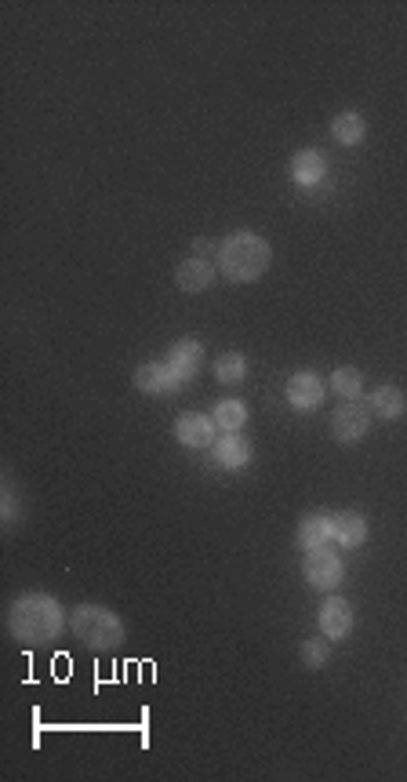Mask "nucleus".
Listing matches in <instances>:
<instances>
[{"mask_svg":"<svg viewBox=\"0 0 407 782\" xmlns=\"http://www.w3.org/2000/svg\"><path fill=\"white\" fill-rule=\"evenodd\" d=\"M62 626H70V619L51 593H19L8 604V633L26 648L51 644L62 633Z\"/></svg>","mask_w":407,"mask_h":782,"instance_id":"obj_1","label":"nucleus"},{"mask_svg":"<svg viewBox=\"0 0 407 782\" xmlns=\"http://www.w3.org/2000/svg\"><path fill=\"white\" fill-rule=\"evenodd\" d=\"M269 262H273V248L255 230L229 233L219 244V273L233 284H255L259 277H266Z\"/></svg>","mask_w":407,"mask_h":782,"instance_id":"obj_2","label":"nucleus"},{"mask_svg":"<svg viewBox=\"0 0 407 782\" xmlns=\"http://www.w3.org/2000/svg\"><path fill=\"white\" fill-rule=\"evenodd\" d=\"M70 630L91 652H117L124 637H128L120 615L113 608H106V604H80V608H73Z\"/></svg>","mask_w":407,"mask_h":782,"instance_id":"obj_3","label":"nucleus"},{"mask_svg":"<svg viewBox=\"0 0 407 782\" xmlns=\"http://www.w3.org/2000/svg\"><path fill=\"white\" fill-rule=\"evenodd\" d=\"M371 419H375L371 404L342 401L335 412H331V437H335L338 444H360L364 437H368Z\"/></svg>","mask_w":407,"mask_h":782,"instance_id":"obj_4","label":"nucleus"},{"mask_svg":"<svg viewBox=\"0 0 407 782\" xmlns=\"http://www.w3.org/2000/svg\"><path fill=\"white\" fill-rule=\"evenodd\" d=\"M302 575H306V582L313 586V590L320 593H331L342 586V579H346V564H342V557H338L335 550H313L306 553V561H302Z\"/></svg>","mask_w":407,"mask_h":782,"instance_id":"obj_5","label":"nucleus"},{"mask_svg":"<svg viewBox=\"0 0 407 782\" xmlns=\"http://www.w3.org/2000/svg\"><path fill=\"white\" fill-rule=\"evenodd\" d=\"M175 441L182 444V448H193V452H204V448H211L215 444V437H219V426H215V419L211 415H200V412H186L175 419Z\"/></svg>","mask_w":407,"mask_h":782,"instance_id":"obj_6","label":"nucleus"},{"mask_svg":"<svg viewBox=\"0 0 407 782\" xmlns=\"http://www.w3.org/2000/svg\"><path fill=\"white\" fill-rule=\"evenodd\" d=\"M317 622H320V633L328 641H346L349 633H353V626H357V612H353V604L346 597H328V601L320 604Z\"/></svg>","mask_w":407,"mask_h":782,"instance_id":"obj_7","label":"nucleus"},{"mask_svg":"<svg viewBox=\"0 0 407 782\" xmlns=\"http://www.w3.org/2000/svg\"><path fill=\"white\" fill-rule=\"evenodd\" d=\"M284 393H288V404L295 412H317L324 404V379L317 371H295L288 386H284Z\"/></svg>","mask_w":407,"mask_h":782,"instance_id":"obj_8","label":"nucleus"},{"mask_svg":"<svg viewBox=\"0 0 407 782\" xmlns=\"http://www.w3.org/2000/svg\"><path fill=\"white\" fill-rule=\"evenodd\" d=\"M288 179L302 190H317L328 179V157L320 150H298L288 164Z\"/></svg>","mask_w":407,"mask_h":782,"instance_id":"obj_9","label":"nucleus"},{"mask_svg":"<svg viewBox=\"0 0 407 782\" xmlns=\"http://www.w3.org/2000/svg\"><path fill=\"white\" fill-rule=\"evenodd\" d=\"M168 368H171V375L186 386V382H193L200 375V368H204V346H200L197 339H179L175 346L168 350Z\"/></svg>","mask_w":407,"mask_h":782,"instance_id":"obj_10","label":"nucleus"},{"mask_svg":"<svg viewBox=\"0 0 407 782\" xmlns=\"http://www.w3.org/2000/svg\"><path fill=\"white\" fill-rule=\"evenodd\" d=\"M215 281H219V270H215L211 259H204V255H193V259L179 262V270H175V284H179V291H186V295L211 291Z\"/></svg>","mask_w":407,"mask_h":782,"instance_id":"obj_11","label":"nucleus"},{"mask_svg":"<svg viewBox=\"0 0 407 782\" xmlns=\"http://www.w3.org/2000/svg\"><path fill=\"white\" fill-rule=\"evenodd\" d=\"M182 382L171 375L168 361H146L135 368V390L149 393V397H168V393L179 390Z\"/></svg>","mask_w":407,"mask_h":782,"instance_id":"obj_12","label":"nucleus"},{"mask_svg":"<svg viewBox=\"0 0 407 782\" xmlns=\"http://www.w3.org/2000/svg\"><path fill=\"white\" fill-rule=\"evenodd\" d=\"M251 455H255V448H251V441H244L240 433H222V437H215V444H211V459H215V466H222V470H244L251 462Z\"/></svg>","mask_w":407,"mask_h":782,"instance_id":"obj_13","label":"nucleus"},{"mask_svg":"<svg viewBox=\"0 0 407 782\" xmlns=\"http://www.w3.org/2000/svg\"><path fill=\"white\" fill-rule=\"evenodd\" d=\"M295 542H298V550H324L328 542H335V528H331V517L328 513H309V517H302V524H298V532H295Z\"/></svg>","mask_w":407,"mask_h":782,"instance_id":"obj_14","label":"nucleus"},{"mask_svg":"<svg viewBox=\"0 0 407 782\" xmlns=\"http://www.w3.org/2000/svg\"><path fill=\"white\" fill-rule=\"evenodd\" d=\"M331 528H335V542L342 550H360L368 542V517L357 510L335 513L331 517Z\"/></svg>","mask_w":407,"mask_h":782,"instance_id":"obj_15","label":"nucleus"},{"mask_svg":"<svg viewBox=\"0 0 407 782\" xmlns=\"http://www.w3.org/2000/svg\"><path fill=\"white\" fill-rule=\"evenodd\" d=\"M331 139H335L338 146H360V142L368 139V121H364L357 110L338 113L335 121H331Z\"/></svg>","mask_w":407,"mask_h":782,"instance_id":"obj_16","label":"nucleus"},{"mask_svg":"<svg viewBox=\"0 0 407 782\" xmlns=\"http://www.w3.org/2000/svg\"><path fill=\"white\" fill-rule=\"evenodd\" d=\"M371 412H375L382 422L404 419V412H407L404 390H400V386H378V390L371 393Z\"/></svg>","mask_w":407,"mask_h":782,"instance_id":"obj_17","label":"nucleus"},{"mask_svg":"<svg viewBox=\"0 0 407 782\" xmlns=\"http://www.w3.org/2000/svg\"><path fill=\"white\" fill-rule=\"evenodd\" d=\"M211 419H215V426H219L222 433H240L244 430V422H248V404L237 401V397H226V401L215 404Z\"/></svg>","mask_w":407,"mask_h":782,"instance_id":"obj_18","label":"nucleus"},{"mask_svg":"<svg viewBox=\"0 0 407 782\" xmlns=\"http://www.w3.org/2000/svg\"><path fill=\"white\" fill-rule=\"evenodd\" d=\"M211 371L222 386H237V382L248 379V357L244 353H222L219 361L211 364Z\"/></svg>","mask_w":407,"mask_h":782,"instance_id":"obj_19","label":"nucleus"},{"mask_svg":"<svg viewBox=\"0 0 407 782\" xmlns=\"http://www.w3.org/2000/svg\"><path fill=\"white\" fill-rule=\"evenodd\" d=\"M331 393H338L342 401H360V393H364V375L357 368H335L331 371Z\"/></svg>","mask_w":407,"mask_h":782,"instance_id":"obj_20","label":"nucleus"},{"mask_svg":"<svg viewBox=\"0 0 407 782\" xmlns=\"http://www.w3.org/2000/svg\"><path fill=\"white\" fill-rule=\"evenodd\" d=\"M298 655H302V666H306V670H324L331 659V641L324 633H320V637H309V641H302Z\"/></svg>","mask_w":407,"mask_h":782,"instance_id":"obj_21","label":"nucleus"},{"mask_svg":"<svg viewBox=\"0 0 407 782\" xmlns=\"http://www.w3.org/2000/svg\"><path fill=\"white\" fill-rule=\"evenodd\" d=\"M4 521H15V499H11V488H4Z\"/></svg>","mask_w":407,"mask_h":782,"instance_id":"obj_22","label":"nucleus"},{"mask_svg":"<svg viewBox=\"0 0 407 782\" xmlns=\"http://www.w3.org/2000/svg\"><path fill=\"white\" fill-rule=\"evenodd\" d=\"M193 248H197V255H204V251H211V248H215V244H211V241H197V244H193Z\"/></svg>","mask_w":407,"mask_h":782,"instance_id":"obj_23","label":"nucleus"}]
</instances>
